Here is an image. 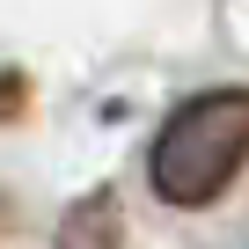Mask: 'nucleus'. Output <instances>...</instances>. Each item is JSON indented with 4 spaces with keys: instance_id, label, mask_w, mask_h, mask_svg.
I'll list each match as a JSON object with an SVG mask.
<instances>
[{
    "instance_id": "obj_1",
    "label": "nucleus",
    "mask_w": 249,
    "mask_h": 249,
    "mask_svg": "<svg viewBox=\"0 0 249 249\" xmlns=\"http://www.w3.org/2000/svg\"><path fill=\"white\" fill-rule=\"evenodd\" d=\"M249 161V88L191 95L154 140V191L169 205H213Z\"/></svg>"
},
{
    "instance_id": "obj_2",
    "label": "nucleus",
    "mask_w": 249,
    "mask_h": 249,
    "mask_svg": "<svg viewBox=\"0 0 249 249\" xmlns=\"http://www.w3.org/2000/svg\"><path fill=\"white\" fill-rule=\"evenodd\" d=\"M59 249H124V213L110 191H88L66 220H59Z\"/></svg>"
},
{
    "instance_id": "obj_3",
    "label": "nucleus",
    "mask_w": 249,
    "mask_h": 249,
    "mask_svg": "<svg viewBox=\"0 0 249 249\" xmlns=\"http://www.w3.org/2000/svg\"><path fill=\"white\" fill-rule=\"evenodd\" d=\"M22 103H30V81H22L15 66H0V117H15Z\"/></svg>"
}]
</instances>
